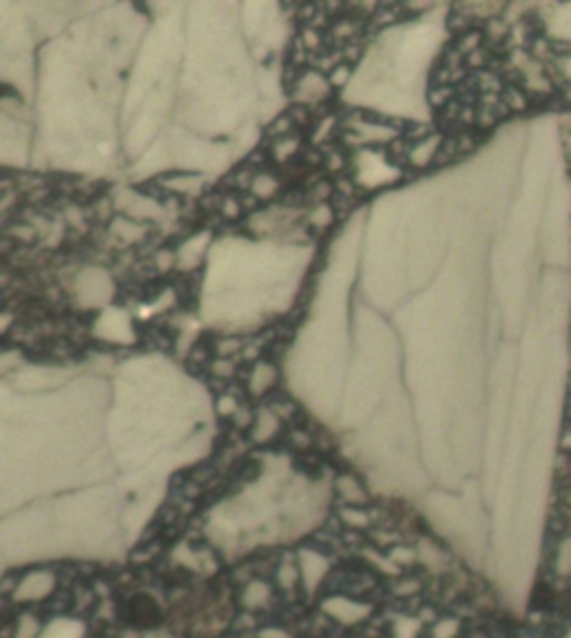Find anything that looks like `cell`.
<instances>
[{"label": "cell", "instance_id": "obj_1", "mask_svg": "<svg viewBox=\"0 0 571 638\" xmlns=\"http://www.w3.org/2000/svg\"><path fill=\"white\" fill-rule=\"evenodd\" d=\"M558 572L560 574H571V540L560 551V560H558Z\"/></svg>", "mask_w": 571, "mask_h": 638}, {"label": "cell", "instance_id": "obj_2", "mask_svg": "<svg viewBox=\"0 0 571 638\" xmlns=\"http://www.w3.org/2000/svg\"><path fill=\"white\" fill-rule=\"evenodd\" d=\"M567 638H571V632H569V634H567Z\"/></svg>", "mask_w": 571, "mask_h": 638}]
</instances>
